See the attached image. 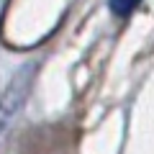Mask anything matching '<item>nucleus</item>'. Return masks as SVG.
I'll return each mask as SVG.
<instances>
[{"instance_id": "obj_2", "label": "nucleus", "mask_w": 154, "mask_h": 154, "mask_svg": "<svg viewBox=\"0 0 154 154\" xmlns=\"http://www.w3.org/2000/svg\"><path fill=\"white\" fill-rule=\"evenodd\" d=\"M139 3H141V0H110V11H113L116 16H128Z\"/></svg>"}, {"instance_id": "obj_1", "label": "nucleus", "mask_w": 154, "mask_h": 154, "mask_svg": "<svg viewBox=\"0 0 154 154\" xmlns=\"http://www.w3.org/2000/svg\"><path fill=\"white\" fill-rule=\"evenodd\" d=\"M33 77H36V64H26L13 75V80L8 82V88L0 95V136L8 131V126L13 123V118L18 116V110L23 108L28 93H31Z\"/></svg>"}]
</instances>
